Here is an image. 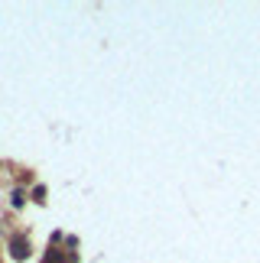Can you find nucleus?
<instances>
[{
	"label": "nucleus",
	"mask_w": 260,
	"mask_h": 263,
	"mask_svg": "<svg viewBox=\"0 0 260 263\" xmlns=\"http://www.w3.org/2000/svg\"><path fill=\"white\" fill-rule=\"evenodd\" d=\"M10 257H13V260H26V257H30V244H26L23 237H13L10 240Z\"/></svg>",
	"instance_id": "nucleus-1"
},
{
	"label": "nucleus",
	"mask_w": 260,
	"mask_h": 263,
	"mask_svg": "<svg viewBox=\"0 0 260 263\" xmlns=\"http://www.w3.org/2000/svg\"><path fill=\"white\" fill-rule=\"evenodd\" d=\"M42 263H65V257H62V250H49V254L42 257Z\"/></svg>",
	"instance_id": "nucleus-2"
},
{
	"label": "nucleus",
	"mask_w": 260,
	"mask_h": 263,
	"mask_svg": "<svg viewBox=\"0 0 260 263\" xmlns=\"http://www.w3.org/2000/svg\"><path fill=\"white\" fill-rule=\"evenodd\" d=\"M23 201H26V195H23V192H13V195H10V205H13V208H20Z\"/></svg>",
	"instance_id": "nucleus-3"
},
{
	"label": "nucleus",
	"mask_w": 260,
	"mask_h": 263,
	"mask_svg": "<svg viewBox=\"0 0 260 263\" xmlns=\"http://www.w3.org/2000/svg\"><path fill=\"white\" fill-rule=\"evenodd\" d=\"M33 201H39V205H42V201H46V188H33Z\"/></svg>",
	"instance_id": "nucleus-4"
}]
</instances>
